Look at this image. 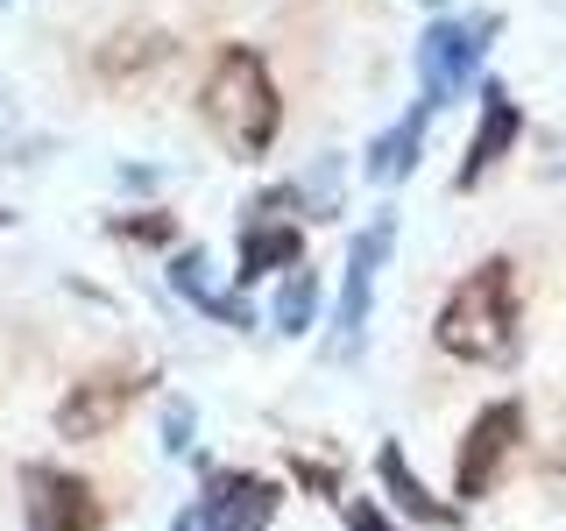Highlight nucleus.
<instances>
[{"instance_id": "nucleus-1", "label": "nucleus", "mask_w": 566, "mask_h": 531, "mask_svg": "<svg viewBox=\"0 0 566 531\" xmlns=\"http://www.w3.org/2000/svg\"><path fill=\"white\" fill-rule=\"evenodd\" d=\"M432 333L453 362H510L517 354V262L489 256L482 270H468L439 305Z\"/></svg>"}, {"instance_id": "nucleus-2", "label": "nucleus", "mask_w": 566, "mask_h": 531, "mask_svg": "<svg viewBox=\"0 0 566 531\" xmlns=\"http://www.w3.org/2000/svg\"><path fill=\"white\" fill-rule=\"evenodd\" d=\"M199 106H206V128L234 156H262L276 142V128H283V100L270 85V64H262L248 43H227L220 58H212L206 85H199Z\"/></svg>"}, {"instance_id": "nucleus-3", "label": "nucleus", "mask_w": 566, "mask_h": 531, "mask_svg": "<svg viewBox=\"0 0 566 531\" xmlns=\"http://www.w3.org/2000/svg\"><path fill=\"white\" fill-rule=\"evenodd\" d=\"M517 447H524V404L495 397L489 412L468 425V439H460V454H453V496L460 503L495 496V482H503V468L517 460Z\"/></svg>"}, {"instance_id": "nucleus-4", "label": "nucleus", "mask_w": 566, "mask_h": 531, "mask_svg": "<svg viewBox=\"0 0 566 531\" xmlns=\"http://www.w3.org/2000/svg\"><path fill=\"white\" fill-rule=\"evenodd\" d=\"M276 482L270 475H241V468H220V475H206V489H199V503L191 510H177L170 531H270L276 518Z\"/></svg>"}, {"instance_id": "nucleus-5", "label": "nucleus", "mask_w": 566, "mask_h": 531, "mask_svg": "<svg viewBox=\"0 0 566 531\" xmlns=\"http://www.w3.org/2000/svg\"><path fill=\"white\" fill-rule=\"evenodd\" d=\"M495 35V14H468V22H432L418 35V79H424V106H447L468 93V79L482 71V50Z\"/></svg>"}, {"instance_id": "nucleus-6", "label": "nucleus", "mask_w": 566, "mask_h": 531, "mask_svg": "<svg viewBox=\"0 0 566 531\" xmlns=\"http://www.w3.org/2000/svg\"><path fill=\"white\" fill-rule=\"evenodd\" d=\"M22 518H29V531H99L106 503H99V489L85 482V475L29 460L22 468Z\"/></svg>"}, {"instance_id": "nucleus-7", "label": "nucleus", "mask_w": 566, "mask_h": 531, "mask_svg": "<svg viewBox=\"0 0 566 531\" xmlns=\"http://www.w3.org/2000/svg\"><path fill=\"white\" fill-rule=\"evenodd\" d=\"M149 383H156V376H142V368H93L85 383L64 389L57 433H64V439H99V433H114V425L142 404V389H149Z\"/></svg>"}, {"instance_id": "nucleus-8", "label": "nucleus", "mask_w": 566, "mask_h": 531, "mask_svg": "<svg viewBox=\"0 0 566 531\" xmlns=\"http://www.w3.org/2000/svg\"><path fill=\"white\" fill-rule=\"evenodd\" d=\"M389 241H397V227L376 220L354 235V256H347V283H340V319H333V341L326 354L333 362H347V354H361V333H368V305H376V270L389 262Z\"/></svg>"}, {"instance_id": "nucleus-9", "label": "nucleus", "mask_w": 566, "mask_h": 531, "mask_svg": "<svg viewBox=\"0 0 566 531\" xmlns=\"http://www.w3.org/2000/svg\"><path fill=\"white\" fill-rule=\"evenodd\" d=\"M482 100H489V106H482V128H474L468 156H460V177H453L460 191H474V185H482V177H489V170L510 156V142H517V128H524V121H517V100H510L503 85H489Z\"/></svg>"}, {"instance_id": "nucleus-10", "label": "nucleus", "mask_w": 566, "mask_h": 531, "mask_svg": "<svg viewBox=\"0 0 566 531\" xmlns=\"http://www.w3.org/2000/svg\"><path fill=\"white\" fill-rule=\"evenodd\" d=\"M376 482L389 489V503H397L403 518H418V524H432V531H453V524H460V503H447V496H432V489L418 482L397 439H389V447L376 454Z\"/></svg>"}, {"instance_id": "nucleus-11", "label": "nucleus", "mask_w": 566, "mask_h": 531, "mask_svg": "<svg viewBox=\"0 0 566 531\" xmlns=\"http://www.w3.org/2000/svg\"><path fill=\"white\" fill-rule=\"evenodd\" d=\"M291 262H305V235H297L291 220H248L241 227V283H255V277H270V270H291Z\"/></svg>"}, {"instance_id": "nucleus-12", "label": "nucleus", "mask_w": 566, "mask_h": 531, "mask_svg": "<svg viewBox=\"0 0 566 531\" xmlns=\"http://www.w3.org/2000/svg\"><path fill=\"white\" fill-rule=\"evenodd\" d=\"M206 270H212V262H206V248L191 241L185 256H170V291H177V298H191L199 312H212L220 326H255L248 298H227V291H212V277H206Z\"/></svg>"}, {"instance_id": "nucleus-13", "label": "nucleus", "mask_w": 566, "mask_h": 531, "mask_svg": "<svg viewBox=\"0 0 566 531\" xmlns=\"http://www.w3.org/2000/svg\"><path fill=\"white\" fill-rule=\"evenodd\" d=\"M164 64H170V35H156V29L114 35V43L99 50V79L106 85H142L149 71H164Z\"/></svg>"}, {"instance_id": "nucleus-14", "label": "nucleus", "mask_w": 566, "mask_h": 531, "mask_svg": "<svg viewBox=\"0 0 566 531\" xmlns=\"http://www.w3.org/2000/svg\"><path fill=\"white\" fill-rule=\"evenodd\" d=\"M424 114H432V106H411V114L397 121V128H389L376 149H368V177H376V185H397V177H411L418 170V149H424Z\"/></svg>"}, {"instance_id": "nucleus-15", "label": "nucleus", "mask_w": 566, "mask_h": 531, "mask_svg": "<svg viewBox=\"0 0 566 531\" xmlns=\"http://www.w3.org/2000/svg\"><path fill=\"white\" fill-rule=\"evenodd\" d=\"M312 319H318V277L297 270L291 283H283V298H276V326H283V333H305Z\"/></svg>"}, {"instance_id": "nucleus-16", "label": "nucleus", "mask_w": 566, "mask_h": 531, "mask_svg": "<svg viewBox=\"0 0 566 531\" xmlns=\"http://www.w3.org/2000/svg\"><path fill=\"white\" fill-rule=\"evenodd\" d=\"M106 235H114V241H170L177 235V227L164 220V212H120V220H106Z\"/></svg>"}, {"instance_id": "nucleus-17", "label": "nucleus", "mask_w": 566, "mask_h": 531, "mask_svg": "<svg viewBox=\"0 0 566 531\" xmlns=\"http://www.w3.org/2000/svg\"><path fill=\"white\" fill-rule=\"evenodd\" d=\"M164 447H170V454L191 447V404H170V412H164Z\"/></svg>"}, {"instance_id": "nucleus-18", "label": "nucleus", "mask_w": 566, "mask_h": 531, "mask_svg": "<svg viewBox=\"0 0 566 531\" xmlns=\"http://www.w3.org/2000/svg\"><path fill=\"white\" fill-rule=\"evenodd\" d=\"M347 531H397V524H389L368 496H354V503H347Z\"/></svg>"}, {"instance_id": "nucleus-19", "label": "nucleus", "mask_w": 566, "mask_h": 531, "mask_svg": "<svg viewBox=\"0 0 566 531\" xmlns=\"http://www.w3.org/2000/svg\"><path fill=\"white\" fill-rule=\"evenodd\" d=\"M0 227H8V212H0Z\"/></svg>"}]
</instances>
